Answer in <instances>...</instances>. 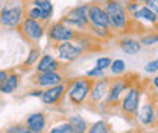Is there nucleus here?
Segmentation results:
<instances>
[{"label":"nucleus","instance_id":"1","mask_svg":"<svg viewBox=\"0 0 158 133\" xmlns=\"http://www.w3.org/2000/svg\"><path fill=\"white\" fill-rule=\"evenodd\" d=\"M103 8L108 14V18L111 21V29L114 33L122 35H128L131 30H134V21L131 18V15L128 14L125 3H122L120 0H105L103 2Z\"/></svg>","mask_w":158,"mask_h":133},{"label":"nucleus","instance_id":"2","mask_svg":"<svg viewBox=\"0 0 158 133\" xmlns=\"http://www.w3.org/2000/svg\"><path fill=\"white\" fill-rule=\"evenodd\" d=\"M91 85H93V79L87 76L69 79L67 80V92H65L69 103L76 108L87 103L88 97H90V91H91Z\"/></svg>","mask_w":158,"mask_h":133},{"label":"nucleus","instance_id":"3","mask_svg":"<svg viewBox=\"0 0 158 133\" xmlns=\"http://www.w3.org/2000/svg\"><path fill=\"white\" fill-rule=\"evenodd\" d=\"M141 100H143V88L140 86L138 82H132L129 88L125 91L123 97L120 98L118 109L125 116L135 118L138 108L141 104Z\"/></svg>","mask_w":158,"mask_h":133},{"label":"nucleus","instance_id":"4","mask_svg":"<svg viewBox=\"0 0 158 133\" xmlns=\"http://www.w3.org/2000/svg\"><path fill=\"white\" fill-rule=\"evenodd\" d=\"M137 124L141 127L151 129V127H157L158 126V114H157V106H155V95L152 94V91H149L146 94V98L141 100V104L138 108L137 115H135Z\"/></svg>","mask_w":158,"mask_h":133},{"label":"nucleus","instance_id":"5","mask_svg":"<svg viewBox=\"0 0 158 133\" xmlns=\"http://www.w3.org/2000/svg\"><path fill=\"white\" fill-rule=\"evenodd\" d=\"M81 33L82 32L72 29L70 26L64 24L61 20L50 23L47 26V32H46L47 39H49V42H52V45H55L58 42H65V41H76Z\"/></svg>","mask_w":158,"mask_h":133},{"label":"nucleus","instance_id":"6","mask_svg":"<svg viewBox=\"0 0 158 133\" xmlns=\"http://www.w3.org/2000/svg\"><path fill=\"white\" fill-rule=\"evenodd\" d=\"M19 32L21 33V37L26 39L27 42L31 44H35L43 39V37L46 35L47 32V23H43L38 20H32L24 17V20L21 21L19 27Z\"/></svg>","mask_w":158,"mask_h":133},{"label":"nucleus","instance_id":"7","mask_svg":"<svg viewBox=\"0 0 158 133\" xmlns=\"http://www.w3.org/2000/svg\"><path fill=\"white\" fill-rule=\"evenodd\" d=\"M132 82H134V80H131L129 76L126 77L125 74L116 77V79H111L110 88H108V94H106V98H105V103H103V104H105L106 108L118 106L120 98L123 97L125 91L129 88V85H131Z\"/></svg>","mask_w":158,"mask_h":133},{"label":"nucleus","instance_id":"8","mask_svg":"<svg viewBox=\"0 0 158 133\" xmlns=\"http://www.w3.org/2000/svg\"><path fill=\"white\" fill-rule=\"evenodd\" d=\"M55 52H56V57L61 64H72L76 59L82 56L84 50L79 47L75 41H65V42H58L53 45Z\"/></svg>","mask_w":158,"mask_h":133},{"label":"nucleus","instance_id":"9","mask_svg":"<svg viewBox=\"0 0 158 133\" xmlns=\"http://www.w3.org/2000/svg\"><path fill=\"white\" fill-rule=\"evenodd\" d=\"M24 20V8L23 6H8L0 9V24L3 27L17 29Z\"/></svg>","mask_w":158,"mask_h":133},{"label":"nucleus","instance_id":"10","mask_svg":"<svg viewBox=\"0 0 158 133\" xmlns=\"http://www.w3.org/2000/svg\"><path fill=\"white\" fill-rule=\"evenodd\" d=\"M110 82H111V79L106 76L93 79L91 91H90V97H88V101H90L91 106H100V104L105 103L108 88H110Z\"/></svg>","mask_w":158,"mask_h":133},{"label":"nucleus","instance_id":"11","mask_svg":"<svg viewBox=\"0 0 158 133\" xmlns=\"http://www.w3.org/2000/svg\"><path fill=\"white\" fill-rule=\"evenodd\" d=\"M69 79L65 77V74L58 70V71H47V73H37L35 76L32 77V83L38 88H50V86H55L59 83H64L67 82Z\"/></svg>","mask_w":158,"mask_h":133},{"label":"nucleus","instance_id":"12","mask_svg":"<svg viewBox=\"0 0 158 133\" xmlns=\"http://www.w3.org/2000/svg\"><path fill=\"white\" fill-rule=\"evenodd\" d=\"M88 23L93 27H108V29H111V21L108 18V14H106L103 5H100V3H90L88 5Z\"/></svg>","mask_w":158,"mask_h":133},{"label":"nucleus","instance_id":"13","mask_svg":"<svg viewBox=\"0 0 158 133\" xmlns=\"http://www.w3.org/2000/svg\"><path fill=\"white\" fill-rule=\"evenodd\" d=\"M65 92H67V82L43 89V95L40 97V100L44 106H58L64 100Z\"/></svg>","mask_w":158,"mask_h":133},{"label":"nucleus","instance_id":"14","mask_svg":"<svg viewBox=\"0 0 158 133\" xmlns=\"http://www.w3.org/2000/svg\"><path fill=\"white\" fill-rule=\"evenodd\" d=\"M131 18L134 21V26H137V24L141 26V23H146V24H151V26H158V15L151 8H148L144 3L140 5L138 11Z\"/></svg>","mask_w":158,"mask_h":133},{"label":"nucleus","instance_id":"15","mask_svg":"<svg viewBox=\"0 0 158 133\" xmlns=\"http://www.w3.org/2000/svg\"><path fill=\"white\" fill-rule=\"evenodd\" d=\"M24 126L35 133H44L47 129V115L44 112H34L27 115L24 119Z\"/></svg>","mask_w":158,"mask_h":133},{"label":"nucleus","instance_id":"16","mask_svg":"<svg viewBox=\"0 0 158 133\" xmlns=\"http://www.w3.org/2000/svg\"><path fill=\"white\" fill-rule=\"evenodd\" d=\"M37 73H47V71H58L61 70V62L58 61V57L55 55L50 53H44L41 55V57L38 59L37 65L34 67Z\"/></svg>","mask_w":158,"mask_h":133},{"label":"nucleus","instance_id":"17","mask_svg":"<svg viewBox=\"0 0 158 133\" xmlns=\"http://www.w3.org/2000/svg\"><path fill=\"white\" fill-rule=\"evenodd\" d=\"M117 45L123 53L131 55V56L138 55V53L141 52V49H143V45H141V42L138 41V38H134V37H131V35H122L117 41Z\"/></svg>","mask_w":158,"mask_h":133},{"label":"nucleus","instance_id":"18","mask_svg":"<svg viewBox=\"0 0 158 133\" xmlns=\"http://www.w3.org/2000/svg\"><path fill=\"white\" fill-rule=\"evenodd\" d=\"M20 74L19 73H9L8 77L0 83V94H12L20 86Z\"/></svg>","mask_w":158,"mask_h":133},{"label":"nucleus","instance_id":"19","mask_svg":"<svg viewBox=\"0 0 158 133\" xmlns=\"http://www.w3.org/2000/svg\"><path fill=\"white\" fill-rule=\"evenodd\" d=\"M67 18H73V20H79L85 24L90 26L88 23V5H78V6H73L72 9L67 11V14L64 15Z\"/></svg>","mask_w":158,"mask_h":133},{"label":"nucleus","instance_id":"20","mask_svg":"<svg viewBox=\"0 0 158 133\" xmlns=\"http://www.w3.org/2000/svg\"><path fill=\"white\" fill-rule=\"evenodd\" d=\"M29 2L40 8L43 23H49L50 18L53 17V3H52V0H29Z\"/></svg>","mask_w":158,"mask_h":133},{"label":"nucleus","instance_id":"21","mask_svg":"<svg viewBox=\"0 0 158 133\" xmlns=\"http://www.w3.org/2000/svg\"><path fill=\"white\" fill-rule=\"evenodd\" d=\"M67 121L70 123V126L73 127V132L75 133H87L88 130V123L85 121V118L79 114H73L67 118Z\"/></svg>","mask_w":158,"mask_h":133},{"label":"nucleus","instance_id":"22","mask_svg":"<svg viewBox=\"0 0 158 133\" xmlns=\"http://www.w3.org/2000/svg\"><path fill=\"white\" fill-rule=\"evenodd\" d=\"M88 33L91 37H94L96 39H99V41H108L114 35V32L108 27H93V26L88 27Z\"/></svg>","mask_w":158,"mask_h":133},{"label":"nucleus","instance_id":"23","mask_svg":"<svg viewBox=\"0 0 158 133\" xmlns=\"http://www.w3.org/2000/svg\"><path fill=\"white\" fill-rule=\"evenodd\" d=\"M40 57H41V50H40V47H35V45H34V47L29 50V55H27V57H26L24 62H23V70H29V68L35 67Z\"/></svg>","mask_w":158,"mask_h":133},{"label":"nucleus","instance_id":"24","mask_svg":"<svg viewBox=\"0 0 158 133\" xmlns=\"http://www.w3.org/2000/svg\"><path fill=\"white\" fill-rule=\"evenodd\" d=\"M87 133H111V127L105 119H98L88 126Z\"/></svg>","mask_w":158,"mask_h":133},{"label":"nucleus","instance_id":"25","mask_svg":"<svg viewBox=\"0 0 158 133\" xmlns=\"http://www.w3.org/2000/svg\"><path fill=\"white\" fill-rule=\"evenodd\" d=\"M138 41L141 42L143 47H152V45H157L158 44V32L157 30H151V32H146L143 33Z\"/></svg>","mask_w":158,"mask_h":133},{"label":"nucleus","instance_id":"26","mask_svg":"<svg viewBox=\"0 0 158 133\" xmlns=\"http://www.w3.org/2000/svg\"><path fill=\"white\" fill-rule=\"evenodd\" d=\"M111 71V74L114 77H118V76H123L126 73V62L123 59H113L111 62V67L108 68Z\"/></svg>","mask_w":158,"mask_h":133},{"label":"nucleus","instance_id":"27","mask_svg":"<svg viewBox=\"0 0 158 133\" xmlns=\"http://www.w3.org/2000/svg\"><path fill=\"white\" fill-rule=\"evenodd\" d=\"M47 133H75V132H73V127L70 126V123L65 119L64 123L53 126V127H52V129H50Z\"/></svg>","mask_w":158,"mask_h":133},{"label":"nucleus","instance_id":"28","mask_svg":"<svg viewBox=\"0 0 158 133\" xmlns=\"http://www.w3.org/2000/svg\"><path fill=\"white\" fill-rule=\"evenodd\" d=\"M143 70L148 74H155V73H158V59H152V61L146 62L144 67H143Z\"/></svg>","mask_w":158,"mask_h":133},{"label":"nucleus","instance_id":"29","mask_svg":"<svg viewBox=\"0 0 158 133\" xmlns=\"http://www.w3.org/2000/svg\"><path fill=\"white\" fill-rule=\"evenodd\" d=\"M111 62H113V59L110 56H100L96 59V65H98L99 68H102L103 71H106L111 67Z\"/></svg>","mask_w":158,"mask_h":133},{"label":"nucleus","instance_id":"30","mask_svg":"<svg viewBox=\"0 0 158 133\" xmlns=\"http://www.w3.org/2000/svg\"><path fill=\"white\" fill-rule=\"evenodd\" d=\"M140 5H143V3H138L135 0H128L126 3H125V8H126V11H128V14L132 17L135 12L138 11V8H140Z\"/></svg>","mask_w":158,"mask_h":133},{"label":"nucleus","instance_id":"31","mask_svg":"<svg viewBox=\"0 0 158 133\" xmlns=\"http://www.w3.org/2000/svg\"><path fill=\"white\" fill-rule=\"evenodd\" d=\"M85 76L90 77V79H99V77H103V76H105V71H103L102 68H99L98 65H94L91 70H88V71L85 73Z\"/></svg>","mask_w":158,"mask_h":133},{"label":"nucleus","instance_id":"32","mask_svg":"<svg viewBox=\"0 0 158 133\" xmlns=\"http://www.w3.org/2000/svg\"><path fill=\"white\" fill-rule=\"evenodd\" d=\"M144 5H146L148 8H151V9L158 15V0H148Z\"/></svg>","mask_w":158,"mask_h":133},{"label":"nucleus","instance_id":"33","mask_svg":"<svg viewBox=\"0 0 158 133\" xmlns=\"http://www.w3.org/2000/svg\"><path fill=\"white\" fill-rule=\"evenodd\" d=\"M29 97H41V95H43V88H38V86H37V88H35V89H32V91H31V92H29Z\"/></svg>","mask_w":158,"mask_h":133},{"label":"nucleus","instance_id":"34","mask_svg":"<svg viewBox=\"0 0 158 133\" xmlns=\"http://www.w3.org/2000/svg\"><path fill=\"white\" fill-rule=\"evenodd\" d=\"M151 86L155 89V92H158V73L152 77V80H151Z\"/></svg>","mask_w":158,"mask_h":133},{"label":"nucleus","instance_id":"35","mask_svg":"<svg viewBox=\"0 0 158 133\" xmlns=\"http://www.w3.org/2000/svg\"><path fill=\"white\" fill-rule=\"evenodd\" d=\"M8 74H9V71H6V70H0V83L8 77Z\"/></svg>","mask_w":158,"mask_h":133},{"label":"nucleus","instance_id":"36","mask_svg":"<svg viewBox=\"0 0 158 133\" xmlns=\"http://www.w3.org/2000/svg\"><path fill=\"white\" fill-rule=\"evenodd\" d=\"M19 133H35V132L29 130L26 126H19Z\"/></svg>","mask_w":158,"mask_h":133},{"label":"nucleus","instance_id":"37","mask_svg":"<svg viewBox=\"0 0 158 133\" xmlns=\"http://www.w3.org/2000/svg\"><path fill=\"white\" fill-rule=\"evenodd\" d=\"M155 106H157V114H158V95H155Z\"/></svg>","mask_w":158,"mask_h":133},{"label":"nucleus","instance_id":"38","mask_svg":"<svg viewBox=\"0 0 158 133\" xmlns=\"http://www.w3.org/2000/svg\"><path fill=\"white\" fill-rule=\"evenodd\" d=\"M135 2H138V3H146L148 0H135Z\"/></svg>","mask_w":158,"mask_h":133},{"label":"nucleus","instance_id":"39","mask_svg":"<svg viewBox=\"0 0 158 133\" xmlns=\"http://www.w3.org/2000/svg\"><path fill=\"white\" fill-rule=\"evenodd\" d=\"M137 133H146V132H137Z\"/></svg>","mask_w":158,"mask_h":133},{"label":"nucleus","instance_id":"40","mask_svg":"<svg viewBox=\"0 0 158 133\" xmlns=\"http://www.w3.org/2000/svg\"><path fill=\"white\" fill-rule=\"evenodd\" d=\"M6 2H9V0H6Z\"/></svg>","mask_w":158,"mask_h":133},{"label":"nucleus","instance_id":"41","mask_svg":"<svg viewBox=\"0 0 158 133\" xmlns=\"http://www.w3.org/2000/svg\"><path fill=\"white\" fill-rule=\"evenodd\" d=\"M128 133H131V132H128Z\"/></svg>","mask_w":158,"mask_h":133},{"label":"nucleus","instance_id":"42","mask_svg":"<svg viewBox=\"0 0 158 133\" xmlns=\"http://www.w3.org/2000/svg\"><path fill=\"white\" fill-rule=\"evenodd\" d=\"M0 9H2V8H0Z\"/></svg>","mask_w":158,"mask_h":133},{"label":"nucleus","instance_id":"43","mask_svg":"<svg viewBox=\"0 0 158 133\" xmlns=\"http://www.w3.org/2000/svg\"><path fill=\"white\" fill-rule=\"evenodd\" d=\"M157 133H158V132H157Z\"/></svg>","mask_w":158,"mask_h":133}]
</instances>
